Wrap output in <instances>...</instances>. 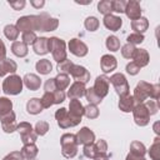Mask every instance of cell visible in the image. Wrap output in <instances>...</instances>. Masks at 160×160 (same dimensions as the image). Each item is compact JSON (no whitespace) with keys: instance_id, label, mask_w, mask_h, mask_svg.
<instances>
[{"instance_id":"1","label":"cell","mask_w":160,"mask_h":160,"mask_svg":"<svg viewBox=\"0 0 160 160\" xmlns=\"http://www.w3.org/2000/svg\"><path fill=\"white\" fill-rule=\"evenodd\" d=\"M16 28L19 31H34V30H41V16L40 15H32V16H22L18 20Z\"/></svg>"},{"instance_id":"2","label":"cell","mask_w":160,"mask_h":160,"mask_svg":"<svg viewBox=\"0 0 160 160\" xmlns=\"http://www.w3.org/2000/svg\"><path fill=\"white\" fill-rule=\"evenodd\" d=\"M49 51L52 52L54 59L58 62H61L65 60L66 58V52H65V42L61 39L58 38H51L49 39Z\"/></svg>"},{"instance_id":"3","label":"cell","mask_w":160,"mask_h":160,"mask_svg":"<svg viewBox=\"0 0 160 160\" xmlns=\"http://www.w3.org/2000/svg\"><path fill=\"white\" fill-rule=\"evenodd\" d=\"M61 145H62V155L66 158H72L76 155L78 142L76 138L72 134H64L61 136Z\"/></svg>"},{"instance_id":"4","label":"cell","mask_w":160,"mask_h":160,"mask_svg":"<svg viewBox=\"0 0 160 160\" xmlns=\"http://www.w3.org/2000/svg\"><path fill=\"white\" fill-rule=\"evenodd\" d=\"M21 89H22V81H21L20 76H18V75H11V76L6 78L5 81L2 82V91L5 94L16 95V94L21 92Z\"/></svg>"},{"instance_id":"5","label":"cell","mask_w":160,"mask_h":160,"mask_svg":"<svg viewBox=\"0 0 160 160\" xmlns=\"http://www.w3.org/2000/svg\"><path fill=\"white\" fill-rule=\"evenodd\" d=\"M109 81L115 86L116 92L120 96L129 95V85H128V81H126V79H125V76L122 74H114L109 79Z\"/></svg>"},{"instance_id":"6","label":"cell","mask_w":160,"mask_h":160,"mask_svg":"<svg viewBox=\"0 0 160 160\" xmlns=\"http://www.w3.org/2000/svg\"><path fill=\"white\" fill-rule=\"evenodd\" d=\"M56 116V120H58V124L61 126V128H69V126H75L78 125L81 119H76L74 116H71L70 114L66 112V109H60L56 111L55 114Z\"/></svg>"},{"instance_id":"7","label":"cell","mask_w":160,"mask_h":160,"mask_svg":"<svg viewBox=\"0 0 160 160\" xmlns=\"http://www.w3.org/2000/svg\"><path fill=\"white\" fill-rule=\"evenodd\" d=\"M18 131L21 134V138H22V142L25 145L28 144H34V141L36 140V135L32 132V128L30 124L28 122H21L19 126H18Z\"/></svg>"},{"instance_id":"8","label":"cell","mask_w":160,"mask_h":160,"mask_svg":"<svg viewBox=\"0 0 160 160\" xmlns=\"http://www.w3.org/2000/svg\"><path fill=\"white\" fill-rule=\"evenodd\" d=\"M69 74H71V76H72L78 82H82V84L88 82L89 79H90L89 71H88L85 68L79 66V65H72Z\"/></svg>"},{"instance_id":"9","label":"cell","mask_w":160,"mask_h":160,"mask_svg":"<svg viewBox=\"0 0 160 160\" xmlns=\"http://www.w3.org/2000/svg\"><path fill=\"white\" fill-rule=\"evenodd\" d=\"M149 110L144 106V105H138L135 109H134V119H135V122L140 126H144L149 122Z\"/></svg>"},{"instance_id":"10","label":"cell","mask_w":160,"mask_h":160,"mask_svg":"<svg viewBox=\"0 0 160 160\" xmlns=\"http://www.w3.org/2000/svg\"><path fill=\"white\" fill-rule=\"evenodd\" d=\"M109 84H110V81H109V79L106 78V76H99L98 79H96V81H95V85H94V91L102 99L106 94H108V90H109Z\"/></svg>"},{"instance_id":"11","label":"cell","mask_w":160,"mask_h":160,"mask_svg":"<svg viewBox=\"0 0 160 160\" xmlns=\"http://www.w3.org/2000/svg\"><path fill=\"white\" fill-rule=\"evenodd\" d=\"M150 90H151V85L141 81L140 84H138L136 89H135V95H134V100H136L138 102H142L149 95H150Z\"/></svg>"},{"instance_id":"12","label":"cell","mask_w":160,"mask_h":160,"mask_svg":"<svg viewBox=\"0 0 160 160\" xmlns=\"http://www.w3.org/2000/svg\"><path fill=\"white\" fill-rule=\"evenodd\" d=\"M0 119H1V124H2V128L6 132H11L16 129V124H15V114L12 111H9L6 114H2L0 115Z\"/></svg>"},{"instance_id":"13","label":"cell","mask_w":160,"mask_h":160,"mask_svg":"<svg viewBox=\"0 0 160 160\" xmlns=\"http://www.w3.org/2000/svg\"><path fill=\"white\" fill-rule=\"evenodd\" d=\"M69 49H70V51H71L74 55H76V56H84V55H86V52H88V46H86L82 41H80L79 39H72V40H70V42H69Z\"/></svg>"},{"instance_id":"14","label":"cell","mask_w":160,"mask_h":160,"mask_svg":"<svg viewBox=\"0 0 160 160\" xmlns=\"http://www.w3.org/2000/svg\"><path fill=\"white\" fill-rule=\"evenodd\" d=\"M75 138H76V142H78V144L90 145V144H92L95 135H94V132H92L90 129H88V128H82V129L78 132V135H76Z\"/></svg>"},{"instance_id":"15","label":"cell","mask_w":160,"mask_h":160,"mask_svg":"<svg viewBox=\"0 0 160 160\" xmlns=\"http://www.w3.org/2000/svg\"><path fill=\"white\" fill-rule=\"evenodd\" d=\"M125 12H126V15H128L131 20L139 19V18H140V14H141L140 4H139L138 1H129V2H126Z\"/></svg>"},{"instance_id":"16","label":"cell","mask_w":160,"mask_h":160,"mask_svg":"<svg viewBox=\"0 0 160 160\" xmlns=\"http://www.w3.org/2000/svg\"><path fill=\"white\" fill-rule=\"evenodd\" d=\"M121 24H122V21H121V19L119 16H115V15L109 14V15H105V18H104V25L108 29L112 30V31L119 30L120 26H121Z\"/></svg>"},{"instance_id":"17","label":"cell","mask_w":160,"mask_h":160,"mask_svg":"<svg viewBox=\"0 0 160 160\" xmlns=\"http://www.w3.org/2000/svg\"><path fill=\"white\" fill-rule=\"evenodd\" d=\"M68 95L71 99H78V98L84 96L85 95V86H84V84L82 82H78V81L74 82L70 86V89L68 91Z\"/></svg>"},{"instance_id":"18","label":"cell","mask_w":160,"mask_h":160,"mask_svg":"<svg viewBox=\"0 0 160 160\" xmlns=\"http://www.w3.org/2000/svg\"><path fill=\"white\" fill-rule=\"evenodd\" d=\"M70 115L76 118V119H81L82 114H84V106L81 105V102L78 100V99H72L70 101Z\"/></svg>"},{"instance_id":"19","label":"cell","mask_w":160,"mask_h":160,"mask_svg":"<svg viewBox=\"0 0 160 160\" xmlns=\"http://www.w3.org/2000/svg\"><path fill=\"white\" fill-rule=\"evenodd\" d=\"M132 58H134V60H135L134 62H135L139 68L146 65L148 61H149V55H148V52H146L144 49H136Z\"/></svg>"},{"instance_id":"20","label":"cell","mask_w":160,"mask_h":160,"mask_svg":"<svg viewBox=\"0 0 160 160\" xmlns=\"http://www.w3.org/2000/svg\"><path fill=\"white\" fill-rule=\"evenodd\" d=\"M115 68H116V60H115L114 56L104 55V56L101 58V69H102L104 72L112 71Z\"/></svg>"},{"instance_id":"21","label":"cell","mask_w":160,"mask_h":160,"mask_svg":"<svg viewBox=\"0 0 160 160\" xmlns=\"http://www.w3.org/2000/svg\"><path fill=\"white\" fill-rule=\"evenodd\" d=\"M34 45V50L36 54H46L49 51V39L46 38H40L36 39V41L32 44Z\"/></svg>"},{"instance_id":"22","label":"cell","mask_w":160,"mask_h":160,"mask_svg":"<svg viewBox=\"0 0 160 160\" xmlns=\"http://www.w3.org/2000/svg\"><path fill=\"white\" fill-rule=\"evenodd\" d=\"M16 70V64L12 60L2 59L0 61V76H4L8 72H14Z\"/></svg>"},{"instance_id":"23","label":"cell","mask_w":160,"mask_h":160,"mask_svg":"<svg viewBox=\"0 0 160 160\" xmlns=\"http://www.w3.org/2000/svg\"><path fill=\"white\" fill-rule=\"evenodd\" d=\"M24 82L30 90H38L40 88V84H41L40 79L34 74H26L24 78Z\"/></svg>"},{"instance_id":"24","label":"cell","mask_w":160,"mask_h":160,"mask_svg":"<svg viewBox=\"0 0 160 160\" xmlns=\"http://www.w3.org/2000/svg\"><path fill=\"white\" fill-rule=\"evenodd\" d=\"M134 105H135V100H134L132 96H129V95L121 96V100H120V102H119V108H120L122 111H125V112L131 111V110L134 109Z\"/></svg>"},{"instance_id":"25","label":"cell","mask_w":160,"mask_h":160,"mask_svg":"<svg viewBox=\"0 0 160 160\" xmlns=\"http://www.w3.org/2000/svg\"><path fill=\"white\" fill-rule=\"evenodd\" d=\"M148 25H149V22H148V20H146L145 18H139V19H136V20H132V22H131V28H132L138 34L144 32V31L148 29Z\"/></svg>"},{"instance_id":"26","label":"cell","mask_w":160,"mask_h":160,"mask_svg":"<svg viewBox=\"0 0 160 160\" xmlns=\"http://www.w3.org/2000/svg\"><path fill=\"white\" fill-rule=\"evenodd\" d=\"M26 109L30 114H39L41 110H42V106H41V102H40V99H30L28 101V105H26Z\"/></svg>"},{"instance_id":"27","label":"cell","mask_w":160,"mask_h":160,"mask_svg":"<svg viewBox=\"0 0 160 160\" xmlns=\"http://www.w3.org/2000/svg\"><path fill=\"white\" fill-rule=\"evenodd\" d=\"M11 49H12V52L18 56H25L28 54V46L22 41H15L12 44Z\"/></svg>"},{"instance_id":"28","label":"cell","mask_w":160,"mask_h":160,"mask_svg":"<svg viewBox=\"0 0 160 160\" xmlns=\"http://www.w3.org/2000/svg\"><path fill=\"white\" fill-rule=\"evenodd\" d=\"M55 84H56V89L58 90H61L68 88L69 84H70V79L66 74H59L56 78H55Z\"/></svg>"},{"instance_id":"29","label":"cell","mask_w":160,"mask_h":160,"mask_svg":"<svg viewBox=\"0 0 160 160\" xmlns=\"http://www.w3.org/2000/svg\"><path fill=\"white\" fill-rule=\"evenodd\" d=\"M36 154H38V148H36L34 144H28V145H25V146L22 148V150H21L22 158L29 159V160L32 159Z\"/></svg>"},{"instance_id":"30","label":"cell","mask_w":160,"mask_h":160,"mask_svg":"<svg viewBox=\"0 0 160 160\" xmlns=\"http://www.w3.org/2000/svg\"><path fill=\"white\" fill-rule=\"evenodd\" d=\"M51 69H52L51 62L49 60H46V59H42V60H40V61L36 62V70L40 74H44V75L45 74H49L51 71Z\"/></svg>"},{"instance_id":"31","label":"cell","mask_w":160,"mask_h":160,"mask_svg":"<svg viewBox=\"0 0 160 160\" xmlns=\"http://www.w3.org/2000/svg\"><path fill=\"white\" fill-rule=\"evenodd\" d=\"M98 9L100 12H102L104 15H109L112 11V1L110 0H105V1H100L98 4Z\"/></svg>"},{"instance_id":"32","label":"cell","mask_w":160,"mask_h":160,"mask_svg":"<svg viewBox=\"0 0 160 160\" xmlns=\"http://www.w3.org/2000/svg\"><path fill=\"white\" fill-rule=\"evenodd\" d=\"M4 32H5L6 38L10 39V40H16L18 39V35H19V30L14 25H6L5 29H4Z\"/></svg>"},{"instance_id":"33","label":"cell","mask_w":160,"mask_h":160,"mask_svg":"<svg viewBox=\"0 0 160 160\" xmlns=\"http://www.w3.org/2000/svg\"><path fill=\"white\" fill-rule=\"evenodd\" d=\"M85 95H86L89 102L92 104V105H96V104H99V102L101 101V98L94 91V89H88V90H85Z\"/></svg>"},{"instance_id":"34","label":"cell","mask_w":160,"mask_h":160,"mask_svg":"<svg viewBox=\"0 0 160 160\" xmlns=\"http://www.w3.org/2000/svg\"><path fill=\"white\" fill-rule=\"evenodd\" d=\"M106 46L110 51H116L120 48V41L116 36H109L106 39Z\"/></svg>"},{"instance_id":"35","label":"cell","mask_w":160,"mask_h":160,"mask_svg":"<svg viewBox=\"0 0 160 160\" xmlns=\"http://www.w3.org/2000/svg\"><path fill=\"white\" fill-rule=\"evenodd\" d=\"M11 108H12V102H11L9 99H6V98H0V115L11 111Z\"/></svg>"},{"instance_id":"36","label":"cell","mask_w":160,"mask_h":160,"mask_svg":"<svg viewBox=\"0 0 160 160\" xmlns=\"http://www.w3.org/2000/svg\"><path fill=\"white\" fill-rule=\"evenodd\" d=\"M131 154L132 155H136V156H142L145 154V148L141 142L139 141H134L131 144Z\"/></svg>"},{"instance_id":"37","label":"cell","mask_w":160,"mask_h":160,"mask_svg":"<svg viewBox=\"0 0 160 160\" xmlns=\"http://www.w3.org/2000/svg\"><path fill=\"white\" fill-rule=\"evenodd\" d=\"M72 65H74V64H72L70 60H66V59H65L64 61H61V62L58 64V70H59L60 74H69Z\"/></svg>"},{"instance_id":"38","label":"cell","mask_w":160,"mask_h":160,"mask_svg":"<svg viewBox=\"0 0 160 160\" xmlns=\"http://www.w3.org/2000/svg\"><path fill=\"white\" fill-rule=\"evenodd\" d=\"M99 26V20L94 16H89L86 20H85V28L90 31H95Z\"/></svg>"},{"instance_id":"39","label":"cell","mask_w":160,"mask_h":160,"mask_svg":"<svg viewBox=\"0 0 160 160\" xmlns=\"http://www.w3.org/2000/svg\"><path fill=\"white\" fill-rule=\"evenodd\" d=\"M40 102H41L42 109H44V108H49V106H51V105L54 104V96H52V92H45L44 96L41 98Z\"/></svg>"},{"instance_id":"40","label":"cell","mask_w":160,"mask_h":160,"mask_svg":"<svg viewBox=\"0 0 160 160\" xmlns=\"http://www.w3.org/2000/svg\"><path fill=\"white\" fill-rule=\"evenodd\" d=\"M84 114H85L89 119H94V118H96V116L99 115V110H98V108H96L95 105L90 104L89 106L84 108Z\"/></svg>"},{"instance_id":"41","label":"cell","mask_w":160,"mask_h":160,"mask_svg":"<svg viewBox=\"0 0 160 160\" xmlns=\"http://www.w3.org/2000/svg\"><path fill=\"white\" fill-rule=\"evenodd\" d=\"M135 48H134V45H131V44H126V45H124L122 46V50H121V54H122V56L124 58H126V59H130V58H132L134 56V52H135Z\"/></svg>"},{"instance_id":"42","label":"cell","mask_w":160,"mask_h":160,"mask_svg":"<svg viewBox=\"0 0 160 160\" xmlns=\"http://www.w3.org/2000/svg\"><path fill=\"white\" fill-rule=\"evenodd\" d=\"M36 35L34 31H25L22 32V42L24 44H34L36 41Z\"/></svg>"},{"instance_id":"43","label":"cell","mask_w":160,"mask_h":160,"mask_svg":"<svg viewBox=\"0 0 160 160\" xmlns=\"http://www.w3.org/2000/svg\"><path fill=\"white\" fill-rule=\"evenodd\" d=\"M84 154H85V156H88V158H95L96 155H99V151L96 150V148H95L94 144H90V145H85V148H84Z\"/></svg>"},{"instance_id":"44","label":"cell","mask_w":160,"mask_h":160,"mask_svg":"<svg viewBox=\"0 0 160 160\" xmlns=\"http://www.w3.org/2000/svg\"><path fill=\"white\" fill-rule=\"evenodd\" d=\"M35 130H36V134L38 135H44L49 130V124L45 122V121H40V122H38L35 125Z\"/></svg>"},{"instance_id":"45","label":"cell","mask_w":160,"mask_h":160,"mask_svg":"<svg viewBox=\"0 0 160 160\" xmlns=\"http://www.w3.org/2000/svg\"><path fill=\"white\" fill-rule=\"evenodd\" d=\"M142 40H144V36L141 35V34H138V32H135V34H131V35H129L128 36V41H129V44H140V42H142Z\"/></svg>"},{"instance_id":"46","label":"cell","mask_w":160,"mask_h":160,"mask_svg":"<svg viewBox=\"0 0 160 160\" xmlns=\"http://www.w3.org/2000/svg\"><path fill=\"white\" fill-rule=\"evenodd\" d=\"M125 8H126V1H112V11L122 12L125 11Z\"/></svg>"},{"instance_id":"47","label":"cell","mask_w":160,"mask_h":160,"mask_svg":"<svg viewBox=\"0 0 160 160\" xmlns=\"http://www.w3.org/2000/svg\"><path fill=\"white\" fill-rule=\"evenodd\" d=\"M52 96H54V104H59V102H62L64 99H65V92L61 91V90H55L52 92Z\"/></svg>"},{"instance_id":"48","label":"cell","mask_w":160,"mask_h":160,"mask_svg":"<svg viewBox=\"0 0 160 160\" xmlns=\"http://www.w3.org/2000/svg\"><path fill=\"white\" fill-rule=\"evenodd\" d=\"M149 154L154 160H159V141H158V139L154 142V145L151 146V150L149 151Z\"/></svg>"},{"instance_id":"49","label":"cell","mask_w":160,"mask_h":160,"mask_svg":"<svg viewBox=\"0 0 160 160\" xmlns=\"http://www.w3.org/2000/svg\"><path fill=\"white\" fill-rule=\"evenodd\" d=\"M45 90L46 92H54L56 89V84H55V79H49L46 82H45Z\"/></svg>"},{"instance_id":"50","label":"cell","mask_w":160,"mask_h":160,"mask_svg":"<svg viewBox=\"0 0 160 160\" xmlns=\"http://www.w3.org/2000/svg\"><path fill=\"white\" fill-rule=\"evenodd\" d=\"M140 70V68L132 61V62H130V64H128V66H126V71L129 72V74H131V75H135V74H138V71Z\"/></svg>"},{"instance_id":"51","label":"cell","mask_w":160,"mask_h":160,"mask_svg":"<svg viewBox=\"0 0 160 160\" xmlns=\"http://www.w3.org/2000/svg\"><path fill=\"white\" fill-rule=\"evenodd\" d=\"M24 158H22V155H21V152H18V151H14V152H11V154H9L4 160H22Z\"/></svg>"},{"instance_id":"52","label":"cell","mask_w":160,"mask_h":160,"mask_svg":"<svg viewBox=\"0 0 160 160\" xmlns=\"http://www.w3.org/2000/svg\"><path fill=\"white\" fill-rule=\"evenodd\" d=\"M9 4H10V6L14 8V10H20L25 6V1H16V2L15 1H9Z\"/></svg>"},{"instance_id":"53","label":"cell","mask_w":160,"mask_h":160,"mask_svg":"<svg viewBox=\"0 0 160 160\" xmlns=\"http://www.w3.org/2000/svg\"><path fill=\"white\" fill-rule=\"evenodd\" d=\"M146 109H151V111H150V114H154V112H156V110H158V106L154 104V101H148L146 102V106H145Z\"/></svg>"},{"instance_id":"54","label":"cell","mask_w":160,"mask_h":160,"mask_svg":"<svg viewBox=\"0 0 160 160\" xmlns=\"http://www.w3.org/2000/svg\"><path fill=\"white\" fill-rule=\"evenodd\" d=\"M4 58H5V46H4V44H2V41H1V39H0V61H1Z\"/></svg>"},{"instance_id":"55","label":"cell","mask_w":160,"mask_h":160,"mask_svg":"<svg viewBox=\"0 0 160 160\" xmlns=\"http://www.w3.org/2000/svg\"><path fill=\"white\" fill-rule=\"evenodd\" d=\"M126 160H144V159H142V158H140V156H136V155L129 154V155H128V158H126Z\"/></svg>"},{"instance_id":"56","label":"cell","mask_w":160,"mask_h":160,"mask_svg":"<svg viewBox=\"0 0 160 160\" xmlns=\"http://www.w3.org/2000/svg\"><path fill=\"white\" fill-rule=\"evenodd\" d=\"M44 4H45L44 1H39V2H36V1H31V5L35 6V8H40V6H42Z\"/></svg>"},{"instance_id":"57","label":"cell","mask_w":160,"mask_h":160,"mask_svg":"<svg viewBox=\"0 0 160 160\" xmlns=\"http://www.w3.org/2000/svg\"><path fill=\"white\" fill-rule=\"evenodd\" d=\"M30 160H34V159H30Z\"/></svg>"}]
</instances>
